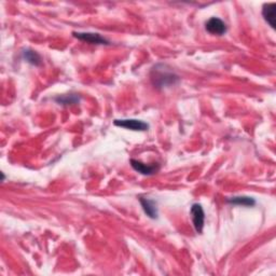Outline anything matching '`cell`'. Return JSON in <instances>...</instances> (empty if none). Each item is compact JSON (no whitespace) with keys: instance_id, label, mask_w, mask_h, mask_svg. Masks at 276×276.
<instances>
[{"instance_id":"1","label":"cell","mask_w":276,"mask_h":276,"mask_svg":"<svg viewBox=\"0 0 276 276\" xmlns=\"http://www.w3.org/2000/svg\"><path fill=\"white\" fill-rule=\"evenodd\" d=\"M150 78L152 85L159 90L171 88L175 86L176 83H178L179 80H181L179 76L173 72L169 66L164 65V64H157V65L151 69Z\"/></svg>"},{"instance_id":"6","label":"cell","mask_w":276,"mask_h":276,"mask_svg":"<svg viewBox=\"0 0 276 276\" xmlns=\"http://www.w3.org/2000/svg\"><path fill=\"white\" fill-rule=\"evenodd\" d=\"M73 35L74 37L78 38L79 40L86 41L90 44H105L107 46V44L110 43L106 38L96 33H77V31H74Z\"/></svg>"},{"instance_id":"7","label":"cell","mask_w":276,"mask_h":276,"mask_svg":"<svg viewBox=\"0 0 276 276\" xmlns=\"http://www.w3.org/2000/svg\"><path fill=\"white\" fill-rule=\"evenodd\" d=\"M139 202L140 205L145 211V214L148 216L151 219H157L158 218V207H157V203L156 201L150 200V198L147 197H139Z\"/></svg>"},{"instance_id":"11","label":"cell","mask_w":276,"mask_h":276,"mask_svg":"<svg viewBox=\"0 0 276 276\" xmlns=\"http://www.w3.org/2000/svg\"><path fill=\"white\" fill-rule=\"evenodd\" d=\"M55 100L62 105H74V104H78L80 97L77 94H69V95L59 96V97L55 98Z\"/></svg>"},{"instance_id":"2","label":"cell","mask_w":276,"mask_h":276,"mask_svg":"<svg viewBox=\"0 0 276 276\" xmlns=\"http://www.w3.org/2000/svg\"><path fill=\"white\" fill-rule=\"evenodd\" d=\"M190 215H191L192 223H193V227L196 231V233L201 234L203 232V228H204V223H205V213H204L202 205L198 203H195L192 205L191 209H190Z\"/></svg>"},{"instance_id":"4","label":"cell","mask_w":276,"mask_h":276,"mask_svg":"<svg viewBox=\"0 0 276 276\" xmlns=\"http://www.w3.org/2000/svg\"><path fill=\"white\" fill-rule=\"evenodd\" d=\"M205 29H206L211 35L222 36L227 33L228 27H227V24L222 20H220V18L211 17L206 23H205Z\"/></svg>"},{"instance_id":"3","label":"cell","mask_w":276,"mask_h":276,"mask_svg":"<svg viewBox=\"0 0 276 276\" xmlns=\"http://www.w3.org/2000/svg\"><path fill=\"white\" fill-rule=\"evenodd\" d=\"M113 124L115 126L123 127V128H126V130H131V131L144 132L149 130L148 123H146V122L142 120H136V119H122V120L117 119L113 121Z\"/></svg>"},{"instance_id":"8","label":"cell","mask_w":276,"mask_h":276,"mask_svg":"<svg viewBox=\"0 0 276 276\" xmlns=\"http://www.w3.org/2000/svg\"><path fill=\"white\" fill-rule=\"evenodd\" d=\"M275 13H276V3L275 2H269V3L263 4L262 16L272 28H275Z\"/></svg>"},{"instance_id":"10","label":"cell","mask_w":276,"mask_h":276,"mask_svg":"<svg viewBox=\"0 0 276 276\" xmlns=\"http://www.w3.org/2000/svg\"><path fill=\"white\" fill-rule=\"evenodd\" d=\"M22 55H23V59L26 61L27 63L31 64V65L40 66L41 64H42L41 56L38 54L36 51H34V50L25 49L23 52H22Z\"/></svg>"},{"instance_id":"5","label":"cell","mask_w":276,"mask_h":276,"mask_svg":"<svg viewBox=\"0 0 276 276\" xmlns=\"http://www.w3.org/2000/svg\"><path fill=\"white\" fill-rule=\"evenodd\" d=\"M131 166L132 168L140 173L142 175H146V176H150V175H155L156 173L159 172L160 170V164L159 163H153V164H145L142 161H138V160L132 159L131 160Z\"/></svg>"},{"instance_id":"9","label":"cell","mask_w":276,"mask_h":276,"mask_svg":"<svg viewBox=\"0 0 276 276\" xmlns=\"http://www.w3.org/2000/svg\"><path fill=\"white\" fill-rule=\"evenodd\" d=\"M227 203L237 205V206H246V207H253L256 205V200L250 196H233L227 198Z\"/></svg>"}]
</instances>
